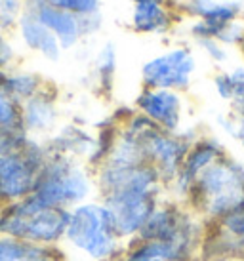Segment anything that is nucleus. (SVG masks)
<instances>
[{"label":"nucleus","mask_w":244,"mask_h":261,"mask_svg":"<svg viewBox=\"0 0 244 261\" xmlns=\"http://www.w3.org/2000/svg\"><path fill=\"white\" fill-rule=\"evenodd\" d=\"M134 111L149 118L160 130L172 132V134L183 130L185 99L180 92L141 88V92L134 99Z\"/></svg>","instance_id":"9d476101"},{"label":"nucleus","mask_w":244,"mask_h":261,"mask_svg":"<svg viewBox=\"0 0 244 261\" xmlns=\"http://www.w3.org/2000/svg\"><path fill=\"white\" fill-rule=\"evenodd\" d=\"M223 154H227V151L219 139L214 136H199L189 147L180 172L166 187V196L185 204L199 175L212 166L215 160L222 159Z\"/></svg>","instance_id":"1a4fd4ad"},{"label":"nucleus","mask_w":244,"mask_h":261,"mask_svg":"<svg viewBox=\"0 0 244 261\" xmlns=\"http://www.w3.org/2000/svg\"><path fill=\"white\" fill-rule=\"evenodd\" d=\"M237 132H235V136H233V139L237 141L238 145H240V151H242L244 154V118H237Z\"/></svg>","instance_id":"a878e982"},{"label":"nucleus","mask_w":244,"mask_h":261,"mask_svg":"<svg viewBox=\"0 0 244 261\" xmlns=\"http://www.w3.org/2000/svg\"><path fill=\"white\" fill-rule=\"evenodd\" d=\"M17 35L21 38L23 46L27 50L38 54L40 58H44L46 61L56 63L61 59V46H59L58 38L52 35L50 29H46L42 23L36 19V15L31 10H25L17 21Z\"/></svg>","instance_id":"2eb2a0df"},{"label":"nucleus","mask_w":244,"mask_h":261,"mask_svg":"<svg viewBox=\"0 0 244 261\" xmlns=\"http://www.w3.org/2000/svg\"><path fill=\"white\" fill-rule=\"evenodd\" d=\"M244 254V200L222 221L208 225V231L202 242L201 259H240Z\"/></svg>","instance_id":"9b49d317"},{"label":"nucleus","mask_w":244,"mask_h":261,"mask_svg":"<svg viewBox=\"0 0 244 261\" xmlns=\"http://www.w3.org/2000/svg\"><path fill=\"white\" fill-rule=\"evenodd\" d=\"M238 50H240V54L244 56V35H242V38H240V44H238Z\"/></svg>","instance_id":"bb28decb"},{"label":"nucleus","mask_w":244,"mask_h":261,"mask_svg":"<svg viewBox=\"0 0 244 261\" xmlns=\"http://www.w3.org/2000/svg\"><path fill=\"white\" fill-rule=\"evenodd\" d=\"M174 14L164 0H145L134 4L132 29L139 35H164L172 29Z\"/></svg>","instance_id":"dca6fc26"},{"label":"nucleus","mask_w":244,"mask_h":261,"mask_svg":"<svg viewBox=\"0 0 244 261\" xmlns=\"http://www.w3.org/2000/svg\"><path fill=\"white\" fill-rule=\"evenodd\" d=\"M25 8L52 6L75 15H90L100 12V0H23Z\"/></svg>","instance_id":"aec40b11"},{"label":"nucleus","mask_w":244,"mask_h":261,"mask_svg":"<svg viewBox=\"0 0 244 261\" xmlns=\"http://www.w3.org/2000/svg\"><path fill=\"white\" fill-rule=\"evenodd\" d=\"M21 130L19 122V103L8 94L0 76V132Z\"/></svg>","instance_id":"412c9836"},{"label":"nucleus","mask_w":244,"mask_h":261,"mask_svg":"<svg viewBox=\"0 0 244 261\" xmlns=\"http://www.w3.org/2000/svg\"><path fill=\"white\" fill-rule=\"evenodd\" d=\"M15 261H67V254L61 246H27Z\"/></svg>","instance_id":"5701e85b"},{"label":"nucleus","mask_w":244,"mask_h":261,"mask_svg":"<svg viewBox=\"0 0 244 261\" xmlns=\"http://www.w3.org/2000/svg\"><path fill=\"white\" fill-rule=\"evenodd\" d=\"M63 244H69L90 261H116L124 240L118 237L105 204L95 196L69 210Z\"/></svg>","instance_id":"7ed1b4c3"},{"label":"nucleus","mask_w":244,"mask_h":261,"mask_svg":"<svg viewBox=\"0 0 244 261\" xmlns=\"http://www.w3.org/2000/svg\"><path fill=\"white\" fill-rule=\"evenodd\" d=\"M0 76H2V82H4L8 94L12 95L19 105L38 94L42 88L48 86V82L38 73H33V71H17V69L12 71V69H8V71H2Z\"/></svg>","instance_id":"a211bd4d"},{"label":"nucleus","mask_w":244,"mask_h":261,"mask_svg":"<svg viewBox=\"0 0 244 261\" xmlns=\"http://www.w3.org/2000/svg\"><path fill=\"white\" fill-rule=\"evenodd\" d=\"M199 48L204 51V56L214 63V65H223L229 59V51L227 46H223L222 42H217L214 38H204V40H197Z\"/></svg>","instance_id":"b1692460"},{"label":"nucleus","mask_w":244,"mask_h":261,"mask_svg":"<svg viewBox=\"0 0 244 261\" xmlns=\"http://www.w3.org/2000/svg\"><path fill=\"white\" fill-rule=\"evenodd\" d=\"M23 12V0H0V33L15 29Z\"/></svg>","instance_id":"4be33fe9"},{"label":"nucleus","mask_w":244,"mask_h":261,"mask_svg":"<svg viewBox=\"0 0 244 261\" xmlns=\"http://www.w3.org/2000/svg\"><path fill=\"white\" fill-rule=\"evenodd\" d=\"M240 261H244V254H242V257H240Z\"/></svg>","instance_id":"c85d7f7f"},{"label":"nucleus","mask_w":244,"mask_h":261,"mask_svg":"<svg viewBox=\"0 0 244 261\" xmlns=\"http://www.w3.org/2000/svg\"><path fill=\"white\" fill-rule=\"evenodd\" d=\"M48 159L44 139L23 130L0 132V208L33 195Z\"/></svg>","instance_id":"f257e3e1"},{"label":"nucleus","mask_w":244,"mask_h":261,"mask_svg":"<svg viewBox=\"0 0 244 261\" xmlns=\"http://www.w3.org/2000/svg\"><path fill=\"white\" fill-rule=\"evenodd\" d=\"M206 231L208 225L187 204L166 196L157 206V210L153 212L137 239L170 244L189 261H199Z\"/></svg>","instance_id":"423d86ee"},{"label":"nucleus","mask_w":244,"mask_h":261,"mask_svg":"<svg viewBox=\"0 0 244 261\" xmlns=\"http://www.w3.org/2000/svg\"><path fill=\"white\" fill-rule=\"evenodd\" d=\"M116 74V48L111 42L101 46V50L95 54L93 59V80L103 94H109L113 90Z\"/></svg>","instance_id":"6ab92c4d"},{"label":"nucleus","mask_w":244,"mask_h":261,"mask_svg":"<svg viewBox=\"0 0 244 261\" xmlns=\"http://www.w3.org/2000/svg\"><path fill=\"white\" fill-rule=\"evenodd\" d=\"M189 15L206 23H212L215 27H223L229 23L240 19L242 4L240 2H217V0H187L183 4Z\"/></svg>","instance_id":"f3484780"},{"label":"nucleus","mask_w":244,"mask_h":261,"mask_svg":"<svg viewBox=\"0 0 244 261\" xmlns=\"http://www.w3.org/2000/svg\"><path fill=\"white\" fill-rule=\"evenodd\" d=\"M132 2H134V4H137V2H145V0H132Z\"/></svg>","instance_id":"cd10ccee"},{"label":"nucleus","mask_w":244,"mask_h":261,"mask_svg":"<svg viewBox=\"0 0 244 261\" xmlns=\"http://www.w3.org/2000/svg\"><path fill=\"white\" fill-rule=\"evenodd\" d=\"M59 120L58 92L48 84L31 99L19 105V122L27 136L42 138L52 136Z\"/></svg>","instance_id":"ddd939ff"},{"label":"nucleus","mask_w":244,"mask_h":261,"mask_svg":"<svg viewBox=\"0 0 244 261\" xmlns=\"http://www.w3.org/2000/svg\"><path fill=\"white\" fill-rule=\"evenodd\" d=\"M244 200V160L223 154L194 181L187 206L206 225H215Z\"/></svg>","instance_id":"f03ea898"},{"label":"nucleus","mask_w":244,"mask_h":261,"mask_svg":"<svg viewBox=\"0 0 244 261\" xmlns=\"http://www.w3.org/2000/svg\"><path fill=\"white\" fill-rule=\"evenodd\" d=\"M69 212L36 202L33 196L0 208V237L27 246H63Z\"/></svg>","instance_id":"39448f33"},{"label":"nucleus","mask_w":244,"mask_h":261,"mask_svg":"<svg viewBox=\"0 0 244 261\" xmlns=\"http://www.w3.org/2000/svg\"><path fill=\"white\" fill-rule=\"evenodd\" d=\"M36 15V19L42 23L46 29L52 31V35L58 38L61 50H72L84 38L82 31V19L80 15H75L65 10H58L52 6L25 8Z\"/></svg>","instance_id":"4468645a"},{"label":"nucleus","mask_w":244,"mask_h":261,"mask_svg":"<svg viewBox=\"0 0 244 261\" xmlns=\"http://www.w3.org/2000/svg\"><path fill=\"white\" fill-rule=\"evenodd\" d=\"M46 147L52 154H63V156L82 160L92 170L100 166L103 160L97 134H92L77 124H65L61 128H56L54 134L46 139Z\"/></svg>","instance_id":"f8f14e48"},{"label":"nucleus","mask_w":244,"mask_h":261,"mask_svg":"<svg viewBox=\"0 0 244 261\" xmlns=\"http://www.w3.org/2000/svg\"><path fill=\"white\" fill-rule=\"evenodd\" d=\"M31 196L44 206L69 212L75 206L95 198L93 170L82 160L50 152Z\"/></svg>","instance_id":"20e7f679"},{"label":"nucleus","mask_w":244,"mask_h":261,"mask_svg":"<svg viewBox=\"0 0 244 261\" xmlns=\"http://www.w3.org/2000/svg\"><path fill=\"white\" fill-rule=\"evenodd\" d=\"M197 73V58L189 46H174L141 65L143 88L187 92Z\"/></svg>","instance_id":"6e6552de"},{"label":"nucleus","mask_w":244,"mask_h":261,"mask_svg":"<svg viewBox=\"0 0 244 261\" xmlns=\"http://www.w3.org/2000/svg\"><path fill=\"white\" fill-rule=\"evenodd\" d=\"M25 250H27V244L0 237V261H15L17 257H21Z\"/></svg>","instance_id":"393cba45"},{"label":"nucleus","mask_w":244,"mask_h":261,"mask_svg":"<svg viewBox=\"0 0 244 261\" xmlns=\"http://www.w3.org/2000/svg\"><path fill=\"white\" fill-rule=\"evenodd\" d=\"M115 221L116 232L124 242L136 239L157 206L166 198L164 189H128L97 196Z\"/></svg>","instance_id":"0eeeda50"}]
</instances>
